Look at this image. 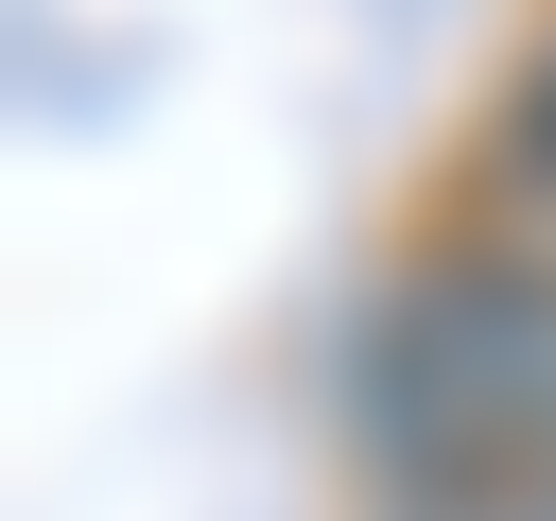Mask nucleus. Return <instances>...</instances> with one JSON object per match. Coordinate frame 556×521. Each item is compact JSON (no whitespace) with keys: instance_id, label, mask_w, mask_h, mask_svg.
I'll list each match as a JSON object with an SVG mask.
<instances>
[{"instance_id":"3","label":"nucleus","mask_w":556,"mask_h":521,"mask_svg":"<svg viewBox=\"0 0 556 521\" xmlns=\"http://www.w3.org/2000/svg\"><path fill=\"white\" fill-rule=\"evenodd\" d=\"M382 521H556V469H504V486H400Z\"/></svg>"},{"instance_id":"1","label":"nucleus","mask_w":556,"mask_h":521,"mask_svg":"<svg viewBox=\"0 0 556 521\" xmlns=\"http://www.w3.org/2000/svg\"><path fill=\"white\" fill-rule=\"evenodd\" d=\"M348 434L400 486H504L556 469V243L486 226L452 260H417L365 330H348Z\"/></svg>"},{"instance_id":"2","label":"nucleus","mask_w":556,"mask_h":521,"mask_svg":"<svg viewBox=\"0 0 556 521\" xmlns=\"http://www.w3.org/2000/svg\"><path fill=\"white\" fill-rule=\"evenodd\" d=\"M486 191H504V226H539L556 243V35L504 69V104H486Z\"/></svg>"}]
</instances>
